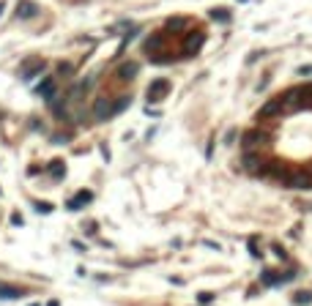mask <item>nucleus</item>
<instances>
[{"mask_svg": "<svg viewBox=\"0 0 312 306\" xmlns=\"http://www.w3.org/2000/svg\"><path fill=\"white\" fill-rule=\"evenodd\" d=\"M132 104V96H118V99H99L94 107L96 118L99 120H107V118H115V115H120L126 107Z\"/></svg>", "mask_w": 312, "mask_h": 306, "instance_id": "1", "label": "nucleus"}, {"mask_svg": "<svg viewBox=\"0 0 312 306\" xmlns=\"http://www.w3.org/2000/svg\"><path fill=\"white\" fill-rule=\"evenodd\" d=\"M268 142H271V134H266V131H260V129H252V131H246V134L241 137L244 151H260V148L268 145Z\"/></svg>", "mask_w": 312, "mask_h": 306, "instance_id": "2", "label": "nucleus"}, {"mask_svg": "<svg viewBox=\"0 0 312 306\" xmlns=\"http://www.w3.org/2000/svg\"><path fill=\"white\" fill-rule=\"evenodd\" d=\"M203 44H206V33H203V30H192V33H186V38H184V57L198 55Z\"/></svg>", "mask_w": 312, "mask_h": 306, "instance_id": "3", "label": "nucleus"}, {"mask_svg": "<svg viewBox=\"0 0 312 306\" xmlns=\"http://www.w3.org/2000/svg\"><path fill=\"white\" fill-rule=\"evenodd\" d=\"M285 186L310 192V189H312V172H288V175H285Z\"/></svg>", "mask_w": 312, "mask_h": 306, "instance_id": "4", "label": "nucleus"}, {"mask_svg": "<svg viewBox=\"0 0 312 306\" xmlns=\"http://www.w3.org/2000/svg\"><path fill=\"white\" fill-rule=\"evenodd\" d=\"M293 276H296V271H285V274H276V271H263L260 274V282H263L266 287H280V285H285V282H290Z\"/></svg>", "mask_w": 312, "mask_h": 306, "instance_id": "5", "label": "nucleus"}, {"mask_svg": "<svg viewBox=\"0 0 312 306\" xmlns=\"http://www.w3.org/2000/svg\"><path fill=\"white\" fill-rule=\"evenodd\" d=\"M167 93H170V79H164V77L154 79V82L148 85V101H162Z\"/></svg>", "mask_w": 312, "mask_h": 306, "instance_id": "6", "label": "nucleus"}, {"mask_svg": "<svg viewBox=\"0 0 312 306\" xmlns=\"http://www.w3.org/2000/svg\"><path fill=\"white\" fill-rule=\"evenodd\" d=\"M42 71H44V60H42V57H28V60L20 66V77L22 79H33L36 74H42Z\"/></svg>", "mask_w": 312, "mask_h": 306, "instance_id": "7", "label": "nucleus"}, {"mask_svg": "<svg viewBox=\"0 0 312 306\" xmlns=\"http://www.w3.org/2000/svg\"><path fill=\"white\" fill-rule=\"evenodd\" d=\"M276 115H285V109H282V99L276 96V99L266 101L263 107L258 109V118H276Z\"/></svg>", "mask_w": 312, "mask_h": 306, "instance_id": "8", "label": "nucleus"}, {"mask_svg": "<svg viewBox=\"0 0 312 306\" xmlns=\"http://www.w3.org/2000/svg\"><path fill=\"white\" fill-rule=\"evenodd\" d=\"M0 298H6V301H20V298H28V290L25 287H14V285H3V282H0Z\"/></svg>", "mask_w": 312, "mask_h": 306, "instance_id": "9", "label": "nucleus"}, {"mask_svg": "<svg viewBox=\"0 0 312 306\" xmlns=\"http://www.w3.org/2000/svg\"><path fill=\"white\" fill-rule=\"evenodd\" d=\"M36 93L42 96L44 101H52V99H55V77H44L42 82H38Z\"/></svg>", "mask_w": 312, "mask_h": 306, "instance_id": "10", "label": "nucleus"}, {"mask_svg": "<svg viewBox=\"0 0 312 306\" xmlns=\"http://www.w3.org/2000/svg\"><path fill=\"white\" fill-rule=\"evenodd\" d=\"M90 200H94V192H80V194H74V197L68 200L66 208H68V211H80V208L90 205Z\"/></svg>", "mask_w": 312, "mask_h": 306, "instance_id": "11", "label": "nucleus"}, {"mask_svg": "<svg viewBox=\"0 0 312 306\" xmlns=\"http://www.w3.org/2000/svg\"><path fill=\"white\" fill-rule=\"evenodd\" d=\"M38 14V5L33 3V0H20V5H16V16L20 19H30V16Z\"/></svg>", "mask_w": 312, "mask_h": 306, "instance_id": "12", "label": "nucleus"}, {"mask_svg": "<svg viewBox=\"0 0 312 306\" xmlns=\"http://www.w3.org/2000/svg\"><path fill=\"white\" fill-rule=\"evenodd\" d=\"M137 63H124V66L118 68V79H134V74H137Z\"/></svg>", "mask_w": 312, "mask_h": 306, "instance_id": "13", "label": "nucleus"}, {"mask_svg": "<svg viewBox=\"0 0 312 306\" xmlns=\"http://www.w3.org/2000/svg\"><path fill=\"white\" fill-rule=\"evenodd\" d=\"M293 304H296V306H310V304H312V290L293 293Z\"/></svg>", "mask_w": 312, "mask_h": 306, "instance_id": "14", "label": "nucleus"}, {"mask_svg": "<svg viewBox=\"0 0 312 306\" xmlns=\"http://www.w3.org/2000/svg\"><path fill=\"white\" fill-rule=\"evenodd\" d=\"M47 170H50V175H52V178H60V175H66V164H63L60 159H55V161H52V164L47 167Z\"/></svg>", "mask_w": 312, "mask_h": 306, "instance_id": "15", "label": "nucleus"}, {"mask_svg": "<svg viewBox=\"0 0 312 306\" xmlns=\"http://www.w3.org/2000/svg\"><path fill=\"white\" fill-rule=\"evenodd\" d=\"M211 19L214 22H230V11L228 8H214L211 11Z\"/></svg>", "mask_w": 312, "mask_h": 306, "instance_id": "16", "label": "nucleus"}, {"mask_svg": "<svg viewBox=\"0 0 312 306\" xmlns=\"http://www.w3.org/2000/svg\"><path fill=\"white\" fill-rule=\"evenodd\" d=\"M184 25H186V19L184 16H176V19H167V30H184Z\"/></svg>", "mask_w": 312, "mask_h": 306, "instance_id": "17", "label": "nucleus"}, {"mask_svg": "<svg viewBox=\"0 0 312 306\" xmlns=\"http://www.w3.org/2000/svg\"><path fill=\"white\" fill-rule=\"evenodd\" d=\"M271 249H274V255H276V257H280V260H288V252H285V249H282V246H280V244H271Z\"/></svg>", "mask_w": 312, "mask_h": 306, "instance_id": "18", "label": "nucleus"}, {"mask_svg": "<svg viewBox=\"0 0 312 306\" xmlns=\"http://www.w3.org/2000/svg\"><path fill=\"white\" fill-rule=\"evenodd\" d=\"M198 301H200V304H211V301H214V293H200Z\"/></svg>", "mask_w": 312, "mask_h": 306, "instance_id": "19", "label": "nucleus"}, {"mask_svg": "<svg viewBox=\"0 0 312 306\" xmlns=\"http://www.w3.org/2000/svg\"><path fill=\"white\" fill-rule=\"evenodd\" d=\"M250 255L255 257V260H260V257H263V255H260V249L255 246V238H252V244H250Z\"/></svg>", "mask_w": 312, "mask_h": 306, "instance_id": "20", "label": "nucleus"}, {"mask_svg": "<svg viewBox=\"0 0 312 306\" xmlns=\"http://www.w3.org/2000/svg\"><path fill=\"white\" fill-rule=\"evenodd\" d=\"M296 74H298V77H312V66H302Z\"/></svg>", "mask_w": 312, "mask_h": 306, "instance_id": "21", "label": "nucleus"}, {"mask_svg": "<svg viewBox=\"0 0 312 306\" xmlns=\"http://www.w3.org/2000/svg\"><path fill=\"white\" fill-rule=\"evenodd\" d=\"M58 71H60L63 77H72V66H68V63H60V68H58Z\"/></svg>", "mask_w": 312, "mask_h": 306, "instance_id": "22", "label": "nucleus"}, {"mask_svg": "<svg viewBox=\"0 0 312 306\" xmlns=\"http://www.w3.org/2000/svg\"><path fill=\"white\" fill-rule=\"evenodd\" d=\"M11 222H14V227H22V224H25V219H22L20 213H14V216H11Z\"/></svg>", "mask_w": 312, "mask_h": 306, "instance_id": "23", "label": "nucleus"}, {"mask_svg": "<svg viewBox=\"0 0 312 306\" xmlns=\"http://www.w3.org/2000/svg\"><path fill=\"white\" fill-rule=\"evenodd\" d=\"M36 211H38V213H50V211H52V205H42V203H36Z\"/></svg>", "mask_w": 312, "mask_h": 306, "instance_id": "24", "label": "nucleus"}, {"mask_svg": "<svg viewBox=\"0 0 312 306\" xmlns=\"http://www.w3.org/2000/svg\"><path fill=\"white\" fill-rule=\"evenodd\" d=\"M3 11H6V0H0V16H3Z\"/></svg>", "mask_w": 312, "mask_h": 306, "instance_id": "25", "label": "nucleus"}, {"mask_svg": "<svg viewBox=\"0 0 312 306\" xmlns=\"http://www.w3.org/2000/svg\"><path fill=\"white\" fill-rule=\"evenodd\" d=\"M47 306H60V304H58V301H50V304H47Z\"/></svg>", "mask_w": 312, "mask_h": 306, "instance_id": "26", "label": "nucleus"}, {"mask_svg": "<svg viewBox=\"0 0 312 306\" xmlns=\"http://www.w3.org/2000/svg\"><path fill=\"white\" fill-rule=\"evenodd\" d=\"M310 172H312V164H310Z\"/></svg>", "mask_w": 312, "mask_h": 306, "instance_id": "27", "label": "nucleus"}]
</instances>
